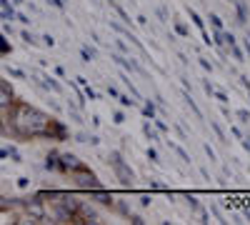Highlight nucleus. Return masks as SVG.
Instances as JSON below:
<instances>
[{"label":"nucleus","instance_id":"f257e3e1","mask_svg":"<svg viewBox=\"0 0 250 225\" xmlns=\"http://www.w3.org/2000/svg\"><path fill=\"white\" fill-rule=\"evenodd\" d=\"M5 135H13L15 140H55L62 143L70 138V130L65 123L58 118H50L40 108L25 103V100H13L5 110Z\"/></svg>","mask_w":250,"mask_h":225},{"label":"nucleus","instance_id":"f03ea898","mask_svg":"<svg viewBox=\"0 0 250 225\" xmlns=\"http://www.w3.org/2000/svg\"><path fill=\"white\" fill-rule=\"evenodd\" d=\"M108 165H110V170L115 173V178L123 183L125 188H133L135 173H133V168L128 165V163L123 160V153H120V150H113V153L108 155Z\"/></svg>","mask_w":250,"mask_h":225},{"label":"nucleus","instance_id":"7ed1b4c3","mask_svg":"<svg viewBox=\"0 0 250 225\" xmlns=\"http://www.w3.org/2000/svg\"><path fill=\"white\" fill-rule=\"evenodd\" d=\"M20 205L25 208V213H28V218H30L33 223H45L48 208H45V200L40 198V195H35V198H23V203H20Z\"/></svg>","mask_w":250,"mask_h":225},{"label":"nucleus","instance_id":"20e7f679","mask_svg":"<svg viewBox=\"0 0 250 225\" xmlns=\"http://www.w3.org/2000/svg\"><path fill=\"white\" fill-rule=\"evenodd\" d=\"M73 180H75V185L80 188V190H95V188H100V178L85 165V168H80L78 173H73Z\"/></svg>","mask_w":250,"mask_h":225},{"label":"nucleus","instance_id":"39448f33","mask_svg":"<svg viewBox=\"0 0 250 225\" xmlns=\"http://www.w3.org/2000/svg\"><path fill=\"white\" fill-rule=\"evenodd\" d=\"M80 168H85V163H83L78 155H73V153H60L58 173H62V175H73V173H78Z\"/></svg>","mask_w":250,"mask_h":225},{"label":"nucleus","instance_id":"423d86ee","mask_svg":"<svg viewBox=\"0 0 250 225\" xmlns=\"http://www.w3.org/2000/svg\"><path fill=\"white\" fill-rule=\"evenodd\" d=\"M90 200H95L98 205H103V208H110L113 210V203H115V195L110 193V190H105V188H95V190H90Z\"/></svg>","mask_w":250,"mask_h":225},{"label":"nucleus","instance_id":"0eeeda50","mask_svg":"<svg viewBox=\"0 0 250 225\" xmlns=\"http://www.w3.org/2000/svg\"><path fill=\"white\" fill-rule=\"evenodd\" d=\"M113 60H115V63H118V65H123L125 70H130V73H143V70H140V65L135 63V60H133V58L128 60V58H123V55H113Z\"/></svg>","mask_w":250,"mask_h":225},{"label":"nucleus","instance_id":"6e6552de","mask_svg":"<svg viewBox=\"0 0 250 225\" xmlns=\"http://www.w3.org/2000/svg\"><path fill=\"white\" fill-rule=\"evenodd\" d=\"M230 3L235 5V13H238V23H240V25H245V23H248V8H245V3H243V0H230Z\"/></svg>","mask_w":250,"mask_h":225},{"label":"nucleus","instance_id":"1a4fd4ad","mask_svg":"<svg viewBox=\"0 0 250 225\" xmlns=\"http://www.w3.org/2000/svg\"><path fill=\"white\" fill-rule=\"evenodd\" d=\"M58 165H60V153H58V150L48 153V158H45V168H48V170H58Z\"/></svg>","mask_w":250,"mask_h":225},{"label":"nucleus","instance_id":"9d476101","mask_svg":"<svg viewBox=\"0 0 250 225\" xmlns=\"http://www.w3.org/2000/svg\"><path fill=\"white\" fill-rule=\"evenodd\" d=\"M143 133H145V138H148V140H160L158 130L150 125V123H143Z\"/></svg>","mask_w":250,"mask_h":225},{"label":"nucleus","instance_id":"9b49d317","mask_svg":"<svg viewBox=\"0 0 250 225\" xmlns=\"http://www.w3.org/2000/svg\"><path fill=\"white\" fill-rule=\"evenodd\" d=\"M183 198H185V203H188V208H190V210H200V203H198V198H195V195L185 193Z\"/></svg>","mask_w":250,"mask_h":225},{"label":"nucleus","instance_id":"f8f14e48","mask_svg":"<svg viewBox=\"0 0 250 225\" xmlns=\"http://www.w3.org/2000/svg\"><path fill=\"white\" fill-rule=\"evenodd\" d=\"M183 100H185V103H188V105H190V110H193V113H195L198 118H203V113H200V108L195 105V100H193L190 95H188V93H183Z\"/></svg>","mask_w":250,"mask_h":225},{"label":"nucleus","instance_id":"ddd939ff","mask_svg":"<svg viewBox=\"0 0 250 225\" xmlns=\"http://www.w3.org/2000/svg\"><path fill=\"white\" fill-rule=\"evenodd\" d=\"M188 13H190V20H193V23H195V28H200V30H205V20L195 13V10H190V8H188Z\"/></svg>","mask_w":250,"mask_h":225},{"label":"nucleus","instance_id":"4468645a","mask_svg":"<svg viewBox=\"0 0 250 225\" xmlns=\"http://www.w3.org/2000/svg\"><path fill=\"white\" fill-rule=\"evenodd\" d=\"M173 25H175V33H178V35H183V38H188V35H190V30H188V25H185V23H180V20H175Z\"/></svg>","mask_w":250,"mask_h":225},{"label":"nucleus","instance_id":"2eb2a0df","mask_svg":"<svg viewBox=\"0 0 250 225\" xmlns=\"http://www.w3.org/2000/svg\"><path fill=\"white\" fill-rule=\"evenodd\" d=\"M228 48H230V50H233V58L238 60V63H243V60H245V55H243V50L238 48V43H233V45H228Z\"/></svg>","mask_w":250,"mask_h":225},{"label":"nucleus","instance_id":"dca6fc26","mask_svg":"<svg viewBox=\"0 0 250 225\" xmlns=\"http://www.w3.org/2000/svg\"><path fill=\"white\" fill-rule=\"evenodd\" d=\"M168 143H170V140H168ZM170 145H173V150H175V153H178V155H180V158H183L185 163H190V160H193V158H190V155H188V153H185V150H183L180 145H175V143H170Z\"/></svg>","mask_w":250,"mask_h":225},{"label":"nucleus","instance_id":"f3484780","mask_svg":"<svg viewBox=\"0 0 250 225\" xmlns=\"http://www.w3.org/2000/svg\"><path fill=\"white\" fill-rule=\"evenodd\" d=\"M143 113H145V118H150V120L155 118V105L150 103V100H148V103H145V108H143Z\"/></svg>","mask_w":250,"mask_h":225},{"label":"nucleus","instance_id":"a211bd4d","mask_svg":"<svg viewBox=\"0 0 250 225\" xmlns=\"http://www.w3.org/2000/svg\"><path fill=\"white\" fill-rule=\"evenodd\" d=\"M118 100H120L123 108H133L135 105V100H130V95H118Z\"/></svg>","mask_w":250,"mask_h":225},{"label":"nucleus","instance_id":"6ab92c4d","mask_svg":"<svg viewBox=\"0 0 250 225\" xmlns=\"http://www.w3.org/2000/svg\"><path fill=\"white\" fill-rule=\"evenodd\" d=\"M208 20H210V23L218 28V30H223V20H220V15H215V13H210L208 15Z\"/></svg>","mask_w":250,"mask_h":225},{"label":"nucleus","instance_id":"aec40b11","mask_svg":"<svg viewBox=\"0 0 250 225\" xmlns=\"http://www.w3.org/2000/svg\"><path fill=\"white\" fill-rule=\"evenodd\" d=\"M210 128H213V130H215V135H218V138H220V140H223V143H228V140H225V133H223V128H220V125H218V123H215V120H213V123H210Z\"/></svg>","mask_w":250,"mask_h":225},{"label":"nucleus","instance_id":"412c9836","mask_svg":"<svg viewBox=\"0 0 250 225\" xmlns=\"http://www.w3.org/2000/svg\"><path fill=\"white\" fill-rule=\"evenodd\" d=\"M213 95H215V98L220 100V103H223V105H228V103H230V98H228L225 93H220V90H213Z\"/></svg>","mask_w":250,"mask_h":225},{"label":"nucleus","instance_id":"4be33fe9","mask_svg":"<svg viewBox=\"0 0 250 225\" xmlns=\"http://www.w3.org/2000/svg\"><path fill=\"white\" fill-rule=\"evenodd\" d=\"M128 220H130L133 225H143V223H145V218H143V215H135V213H130V215H128Z\"/></svg>","mask_w":250,"mask_h":225},{"label":"nucleus","instance_id":"5701e85b","mask_svg":"<svg viewBox=\"0 0 250 225\" xmlns=\"http://www.w3.org/2000/svg\"><path fill=\"white\" fill-rule=\"evenodd\" d=\"M80 58H83V63H90V60H93V50L88 53V48H83L80 50Z\"/></svg>","mask_w":250,"mask_h":225},{"label":"nucleus","instance_id":"b1692460","mask_svg":"<svg viewBox=\"0 0 250 225\" xmlns=\"http://www.w3.org/2000/svg\"><path fill=\"white\" fill-rule=\"evenodd\" d=\"M113 120L118 123V125H123V123H125V113H123V110H115V113H113Z\"/></svg>","mask_w":250,"mask_h":225},{"label":"nucleus","instance_id":"393cba45","mask_svg":"<svg viewBox=\"0 0 250 225\" xmlns=\"http://www.w3.org/2000/svg\"><path fill=\"white\" fill-rule=\"evenodd\" d=\"M148 160H150V163H155V165L160 163V158H158V153H155L153 148H148Z\"/></svg>","mask_w":250,"mask_h":225},{"label":"nucleus","instance_id":"a878e982","mask_svg":"<svg viewBox=\"0 0 250 225\" xmlns=\"http://www.w3.org/2000/svg\"><path fill=\"white\" fill-rule=\"evenodd\" d=\"M238 118H240V123H250V113H248V110H243V108L238 110Z\"/></svg>","mask_w":250,"mask_h":225},{"label":"nucleus","instance_id":"bb28decb","mask_svg":"<svg viewBox=\"0 0 250 225\" xmlns=\"http://www.w3.org/2000/svg\"><path fill=\"white\" fill-rule=\"evenodd\" d=\"M85 88V98H90V100H98V95H95V90L90 88V85H83Z\"/></svg>","mask_w":250,"mask_h":225},{"label":"nucleus","instance_id":"cd10ccee","mask_svg":"<svg viewBox=\"0 0 250 225\" xmlns=\"http://www.w3.org/2000/svg\"><path fill=\"white\" fill-rule=\"evenodd\" d=\"M150 190H165V185L158 183V180H150Z\"/></svg>","mask_w":250,"mask_h":225},{"label":"nucleus","instance_id":"c85d7f7f","mask_svg":"<svg viewBox=\"0 0 250 225\" xmlns=\"http://www.w3.org/2000/svg\"><path fill=\"white\" fill-rule=\"evenodd\" d=\"M88 143H90L93 148H98V145H100V138H98V135H88Z\"/></svg>","mask_w":250,"mask_h":225},{"label":"nucleus","instance_id":"c756f323","mask_svg":"<svg viewBox=\"0 0 250 225\" xmlns=\"http://www.w3.org/2000/svg\"><path fill=\"white\" fill-rule=\"evenodd\" d=\"M115 8H118V15H120V18L125 20V23H130V18H128V13H125V10H123L120 5H115Z\"/></svg>","mask_w":250,"mask_h":225},{"label":"nucleus","instance_id":"7c9ffc66","mask_svg":"<svg viewBox=\"0 0 250 225\" xmlns=\"http://www.w3.org/2000/svg\"><path fill=\"white\" fill-rule=\"evenodd\" d=\"M153 120H155V118H153ZM155 125H158V130H160V133H168V125H165V123L155 120Z\"/></svg>","mask_w":250,"mask_h":225},{"label":"nucleus","instance_id":"2f4dec72","mask_svg":"<svg viewBox=\"0 0 250 225\" xmlns=\"http://www.w3.org/2000/svg\"><path fill=\"white\" fill-rule=\"evenodd\" d=\"M68 110H70V115H73V118H75V120H83V118H80V113H78V108H75V105H70V108H68Z\"/></svg>","mask_w":250,"mask_h":225},{"label":"nucleus","instance_id":"473e14b6","mask_svg":"<svg viewBox=\"0 0 250 225\" xmlns=\"http://www.w3.org/2000/svg\"><path fill=\"white\" fill-rule=\"evenodd\" d=\"M140 205L148 208V205H150V195H143V198H140Z\"/></svg>","mask_w":250,"mask_h":225},{"label":"nucleus","instance_id":"72a5a7b5","mask_svg":"<svg viewBox=\"0 0 250 225\" xmlns=\"http://www.w3.org/2000/svg\"><path fill=\"white\" fill-rule=\"evenodd\" d=\"M240 83H243V88L248 90V88H250V78H248V75H240Z\"/></svg>","mask_w":250,"mask_h":225},{"label":"nucleus","instance_id":"f704fd0d","mask_svg":"<svg viewBox=\"0 0 250 225\" xmlns=\"http://www.w3.org/2000/svg\"><path fill=\"white\" fill-rule=\"evenodd\" d=\"M45 85H48V88H53V90H60V85L55 83V80H53V78H48V83H45Z\"/></svg>","mask_w":250,"mask_h":225},{"label":"nucleus","instance_id":"c9c22d12","mask_svg":"<svg viewBox=\"0 0 250 225\" xmlns=\"http://www.w3.org/2000/svg\"><path fill=\"white\" fill-rule=\"evenodd\" d=\"M205 148V153H208V158H210V160H215V153H213V148L210 145H203Z\"/></svg>","mask_w":250,"mask_h":225},{"label":"nucleus","instance_id":"e433bc0d","mask_svg":"<svg viewBox=\"0 0 250 225\" xmlns=\"http://www.w3.org/2000/svg\"><path fill=\"white\" fill-rule=\"evenodd\" d=\"M75 80H78V85H80V88H83V85H88V78H83V75H78Z\"/></svg>","mask_w":250,"mask_h":225},{"label":"nucleus","instance_id":"4c0bfd02","mask_svg":"<svg viewBox=\"0 0 250 225\" xmlns=\"http://www.w3.org/2000/svg\"><path fill=\"white\" fill-rule=\"evenodd\" d=\"M200 65H203L205 70H213V65H210V63H208V60H205V58H200Z\"/></svg>","mask_w":250,"mask_h":225},{"label":"nucleus","instance_id":"58836bf2","mask_svg":"<svg viewBox=\"0 0 250 225\" xmlns=\"http://www.w3.org/2000/svg\"><path fill=\"white\" fill-rule=\"evenodd\" d=\"M203 88H205V93H208V95H213V90H215L210 83H203Z\"/></svg>","mask_w":250,"mask_h":225},{"label":"nucleus","instance_id":"ea45409f","mask_svg":"<svg viewBox=\"0 0 250 225\" xmlns=\"http://www.w3.org/2000/svg\"><path fill=\"white\" fill-rule=\"evenodd\" d=\"M243 148L250 153V138H243Z\"/></svg>","mask_w":250,"mask_h":225},{"label":"nucleus","instance_id":"a19ab883","mask_svg":"<svg viewBox=\"0 0 250 225\" xmlns=\"http://www.w3.org/2000/svg\"><path fill=\"white\" fill-rule=\"evenodd\" d=\"M50 3H53L55 8H65V3H62V0H50Z\"/></svg>","mask_w":250,"mask_h":225},{"label":"nucleus","instance_id":"79ce46f5","mask_svg":"<svg viewBox=\"0 0 250 225\" xmlns=\"http://www.w3.org/2000/svg\"><path fill=\"white\" fill-rule=\"evenodd\" d=\"M108 93H110V98H115V100H118V95H120V93H118L115 88H108Z\"/></svg>","mask_w":250,"mask_h":225},{"label":"nucleus","instance_id":"37998d69","mask_svg":"<svg viewBox=\"0 0 250 225\" xmlns=\"http://www.w3.org/2000/svg\"><path fill=\"white\" fill-rule=\"evenodd\" d=\"M230 133H233L235 138H243V133H240V128H230Z\"/></svg>","mask_w":250,"mask_h":225},{"label":"nucleus","instance_id":"c03bdc74","mask_svg":"<svg viewBox=\"0 0 250 225\" xmlns=\"http://www.w3.org/2000/svg\"><path fill=\"white\" fill-rule=\"evenodd\" d=\"M245 50H248V55H250V40L245 38Z\"/></svg>","mask_w":250,"mask_h":225},{"label":"nucleus","instance_id":"a18cd8bd","mask_svg":"<svg viewBox=\"0 0 250 225\" xmlns=\"http://www.w3.org/2000/svg\"><path fill=\"white\" fill-rule=\"evenodd\" d=\"M248 95H250V88H248Z\"/></svg>","mask_w":250,"mask_h":225},{"label":"nucleus","instance_id":"49530a36","mask_svg":"<svg viewBox=\"0 0 250 225\" xmlns=\"http://www.w3.org/2000/svg\"><path fill=\"white\" fill-rule=\"evenodd\" d=\"M110 3H115V0H110Z\"/></svg>","mask_w":250,"mask_h":225}]
</instances>
